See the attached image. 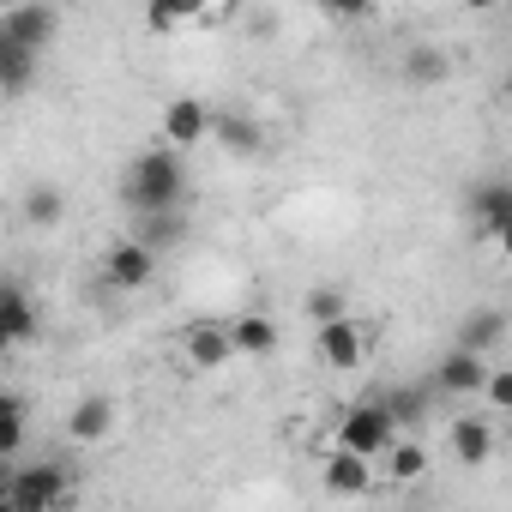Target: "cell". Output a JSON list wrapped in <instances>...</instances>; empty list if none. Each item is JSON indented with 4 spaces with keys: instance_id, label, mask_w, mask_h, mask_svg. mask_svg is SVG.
<instances>
[{
    "instance_id": "cell-13",
    "label": "cell",
    "mask_w": 512,
    "mask_h": 512,
    "mask_svg": "<svg viewBox=\"0 0 512 512\" xmlns=\"http://www.w3.org/2000/svg\"><path fill=\"white\" fill-rule=\"evenodd\" d=\"M211 13V0H145V31L151 37H175L187 25H199Z\"/></svg>"
},
{
    "instance_id": "cell-26",
    "label": "cell",
    "mask_w": 512,
    "mask_h": 512,
    "mask_svg": "<svg viewBox=\"0 0 512 512\" xmlns=\"http://www.w3.org/2000/svg\"><path fill=\"white\" fill-rule=\"evenodd\" d=\"M308 314H314V326H320V320H338V314H344V296H338V290H314V296H308Z\"/></svg>"
},
{
    "instance_id": "cell-8",
    "label": "cell",
    "mask_w": 512,
    "mask_h": 512,
    "mask_svg": "<svg viewBox=\"0 0 512 512\" xmlns=\"http://www.w3.org/2000/svg\"><path fill=\"white\" fill-rule=\"evenodd\" d=\"M49 37H55V13L43 7V0H25V7H13L7 19H0V43H7V49H31V55H43Z\"/></svg>"
},
{
    "instance_id": "cell-21",
    "label": "cell",
    "mask_w": 512,
    "mask_h": 512,
    "mask_svg": "<svg viewBox=\"0 0 512 512\" xmlns=\"http://www.w3.org/2000/svg\"><path fill=\"white\" fill-rule=\"evenodd\" d=\"M380 458H386V476H392V482H416V476L428 470V452H422L416 440H398V434H392V446H386Z\"/></svg>"
},
{
    "instance_id": "cell-3",
    "label": "cell",
    "mask_w": 512,
    "mask_h": 512,
    "mask_svg": "<svg viewBox=\"0 0 512 512\" xmlns=\"http://www.w3.org/2000/svg\"><path fill=\"white\" fill-rule=\"evenodd\" d=\"M392 434H398V422L386 416V404H380V398H362V404H350V410L338 416V446H344V452L380 458V452L392 446Z\"/></svg>"
},
{
    "instance_id": "cell-28",
    "label": "cell",
    "mask_w": 512,
    "mask_h": 512,
    "mask_svg": "<svg viewBox=\"0 0 512 512\" xmlns=\"http://www.w3.org/2000/svg\"><path fill=\"white\" fill-rule=\"evenodd\" d=\"M464 7H470V13H494V7H500V0H464Z\"/></svg>"
},
{
    "instance_id": "cell-30",
    "label": "cell",
    "mask_w": 512,
    "mask_h": 512,
    "mask_svg": "<svg viewBox=\"0 0 512 512\" xmlns=\"http://www.w3.org/2000/svg\"><path fill=\"white\" fill-rule=\"evenodd\" d=\"M0 73H7V43H0Z\"/></svg>"
},
{
    "instance_id": "cell-16",
    "label": "cell",
    "mask_w": 512,
    "mask_h": 512,
    "mask_svg": "<svg viewBox=\"0 0 512 512\" xmlns=\"http://www.w3.org/2000/svg\"><path fill=\"white\" fill-rule=\"evenodd\" d=\"M229 344H235V356H272L278 350V326L266 314H235L229 320Z\"/></svg>"
},
{
    "instance_id": "cell-27",
    "label": "cell",
    "mask_w": 512,
    "mask_h": 512,
    "mask_svg": "<svg viewBox=\"0 0 512 512\" xmlns=\"http://www.w3.org/2000/svg\"><path fill=\"white\" fill-rule=\"evenodd\" d=\"M320 7H326L332 19H368V13H374V0H320Z\"/></svg>"
},
{
    "instance_id": "cell-20",
    "label": "cell",
    "mask_w": 512,
    "mask_h": 512,
    "mask_svg": "<svg viewBox=\"0 0 512 512\" xmlns=\"http://www.w3.org/2000/svg\"><path fill=\"white\" fill-rule=\"evenodd\" d=\"M25 434H31V410L19 392H0V458H19L25 452Z\"/></svg>"
},
{
    "instance_id": "cell-22",
    "label": "cell",
    "mask_w": 512,
    "mask_h": 512,
    "mask_svg": "<svg viewBox=\"0 0 512 512\" xmlns=\"http://www.w3.org/2000/svg\"><path fill=\"white\" fill-rule=\"evenodd\" d=\"M61 211H67L61 187H43V181H37V187L25 193V223H31V229H55V223H61Z\"/></svg>"
},
{
    "instance_id": "cell-14",
    "label": "cell",
    "mask_w": 512,
    "mask_h": 512,
    "mask_svg": "<svg viewBox=\"0 0 512 512\" xmlns=\"http://www.w3.org/2000/svg\"><path fill=\"white\" fill-rule=\"evenodd\" d=\"M211 133H217L223 151H235V157H260V151H266V127L253 121V115H235V109L211 115Z\"/></svg>"
},
{
    "instance_id": "cell-10",
    "label": "cell",
    "mask_w": 512,
    "mask_h": 512,
    "mask_svg": "<svg viewBox=\"0 0 512 512\" xmlns=\"http://www.w3.org/2000/svg\"><path fill=\"white\" fill-rule=\"evenodd\" d=\"M211 133V109L199 103V97H175L169 109H163V139L175 145V151H187V145H199Z\"/></svg>"
},
{
    "instance_id": "cell-23",
    "label": "cell",
    "mask_w": 512,
    "mask_h": 512,
    "mask_svg": "<svg viewBox=\"0 0 512 512\" xmlns=\"http://www.w3.org/2000/svg\"><path fill=\"white\" fill-rule=\"evenodd\" d=\"M37 79V55L31 49H7V73H0V91H25Z\"/></svg>"
},
{
    "instance_id": "cell-25",
    "label": "cell",
    "mask_w": 512,
    "mask_h": 512,
    "mask_svg": "<svg viewBox=\"0 0 512 512\" xmlns=\"http://www.w3.org/2000/svg\"><path fill=\"white\" fill-rule=\"evenodd\" d=\"M380 404H386L392 422H416V416H422V392H410V386H404V392H386Z\"/></svg>"
},
{
    "instance_id": "cell-19",
    "label": "cell",
    "mask_w": 512,
    "mask_h": 512,
    "mask_svg": "<svg viewBox=\"0 0 512 512\" xmlns=\"http://www.w3.org/2000/svg\"><path fill=\"white\" fill-rule=\"evenodd\" d=\"M452 452H458V464H488V452H494V428L482 422V416H458L452 422Z\"/></svg>"
},
{
    "instance_id": "cell-15",
    "label": "cell",
    "mask_w": 512,
    "mask_h": 512,
    "mask_svg": "<svg viewBox=\"0 0 512 512\" xmlns=\"http://www.w3.org/2000/svg\"><path fill=\"white\" fill-rule=\"evenodd\" d=\"M109 428H115V398H103V392L79 398V404H73V416H67V434H73L79 446H97Z\"/></svg>"
},
{
    "instance_id": "cell-2",
    "label": "cell",
    "mask_w": 512,
    "mask_h": 512,
    "mask_svg": "<svg viewBox=\"0 0 512 512\" xmlns=\"http://www.w3.org/2000/svg\"><path fill=\"white\" fill-rule=\"evenodd\" d=\"M67 470L61 464H13L7 488H0V506H13V512H49L67 500Z\"/></svg>"
},
{
    "instance_id": "cell-31",
    "label": "cell",
    "mask_w": 512,
    "mask_h": 512,
    "mask_svg": "<svg viewBox=\"0 0 512 512\" xmlns=\"http://www.w3.org/2000/svg\"><path fill=\"white\" fill-rule=\"evenodd\" d=\"M67 7H73V0H67Z\"/></svg>"
},
{
    "instance_id": "cell-6",
    "label": "cell",
    "mask_w": 512,
    "mask_h": 512,
    "mask_svg": "<svg viewBox=\"0 0 512 512\" xmlns=\"http://www.w3.org/2000/svg\"><path fill=\"white\" fill-rule=\"evenodd\" d=\"M181 356H187V368H199V374H211V368H229V362H235L229 320H193V326L181 332Z\"/></svg>"
},
{
    "instance_id": "cell-17",
    "label": "cell",
    "mask_w": 512,
    "mask_h": 512,
    "mask_svg": "<svg viewBox=\"0 0 512 512\" xmlns=\"http://www.w3.org/2000/svg\"><path fill=\"white\" fill-rule=\"evenodd\" d=\"M500 338H506V314H500V308H476V314H464V326H458V344L476 350V356H494Z\"/></svg>"
},
{
    "instance_id": "cell-5",
    "label": "cell",
    "mask_w": 512,
    "mask_h": 512,
    "mask_svg": "<svg viewBox=\"0 0 512 512\" xmlns=\"http://www.w3.org/2000/svg\"><path fill=\"white\" fill-rule=\"evenodd\" d=\"M157 278V247L151 241H139V235H127V241H115L109 253H103V284L109 290H145Z\"/></svg>"
},
{
    "instance_id": "cell-7",
    "label": "cell",
    "mask_w": 512,
    "mask_h": 512,
    "mask_svg": "<svg viewBox=\"0 0 512 512\" xmlns=\"http://www.w3.org/2000/svg\"><path fill=\"white\" fill-rule=\"evenodd\" d=\"M314 350H320L326 368H362L368 338H362V326H356L350 314H338V320H320V326H314Z\"/></svg>"
},
{
    "instance_id": "cell-9",
    "label": "cell",
    "mask_w": 512,
    "mask_h": 512,
    "mask_svg": "<svg viewBox=\"0 0 512 512\" xmlns=\"http://www.w3.org/2000/svg\"><path fill=\"white\" fill-rule=\"evenodd\" d=\"M482 374H488V356H476V350H464V344H452V350L434 362V386L452 392V398H476V392H482Z\"/></svg>"
},
{
    "instance_id": "cell-18",
    "label": "cell",
    "mask_w": 512,
    "mask_h": 512,
    "mask_svg": "<svg viewBox=\"0 0 512 512\" xmlns=\"http://www.w3.org/2000/svg\"><path fill=\"white\" fill-rule=\"evenodd\" d=\"M404 79H410V85H422V91L446 85V79H452V55H446V49H434V43H416V49L404 55Z\"/></svg>"
},
{
    "instance_id": "cell-11",
    "label": "cell",
    "mask_w": 512,
    "mask_h": 512,
    "mask_svg": "<svg viewBox=\"0 0 512 512\" xmlns=\"http://www.w3.org/2000/svg\"><path fill=\"white\" fill-rule=\"evenodd\" d=\"M470 217H476V229H482L488 241H500V235L512 229V187H506V181H482V187L470 193Z\"/></svg>"
},
{
    "instance_id": "cell-29",
    "label": "cell",
    "mask_w": 512,
    "mask_h": 512,
    "mask_svg": "<svg viewBox=\"0 0 512 512\" xmlns=\"http://www.w3.org/2000/svg\"><path fill=\"white\" fill-rule=\"evenodd\" d=\"M7 476H13V458H0V488H7Z\"/></svg>"
},
{
    "instance_id": "cell-24",
    "label": "cell",
    "mask_w": 512,
    "mask_h": 512,
    "mask_svg": "<svg viewBox=\"0 0 512 512\" xmlns=\"http://www.w3.org/2000/svg\"><path fill=\"white\" fill-rule=\"evenodd\" d=\"M482 398H488V410H512V368H488L482 374Z\"/></svg>"
},
{
    "instance_id": "cell-12",
    "label": "cell",
    "mask_w": 512,
    "mask_h": 512,
    "mask_svg": "<svg viewBox=\"0 0 512 512\" xmlns=\"http://www.w3.org/2000/svg\"><path fill=\"white\" fill-rule=\"evenodd\" d=\"M368 482H374V458H362V452H332L326 458V488L338 494V500H356V494H368Z\"/></svg>"
},
{
    "instance_id": "cell-4",
    "label": "cell",
    "mask_w": 512,
    "mask_h": 512,
    "mask_svg": "<svg viewBox=\"0 0 512 512\" xmlns=\"http://www.w3.org/2000/svg\"><path fill=\"white\" fill-rule=\"evenodd\" d=\"M37 332H43L37 296H31L19 278H0V356H7V350H25V344H37Z\"/></svg>"
},
{
    "instance_id": "cell-1",
    "label": "cell",
    "mask_w": 512,
    "mask_h": 512,
    "mask_svg": "<svg viewBox=\"0 0 512 512\" xmlns=\"http://www.w3.org/2000/svg\"><path fill=\"white\" fill-rule=\"evenodd\" d=\"M121 199L133 217H157V211H181L187 199V169H181V151L175 145H157V151H139L121 175Z\"/></svg>"
}]
</instances>
